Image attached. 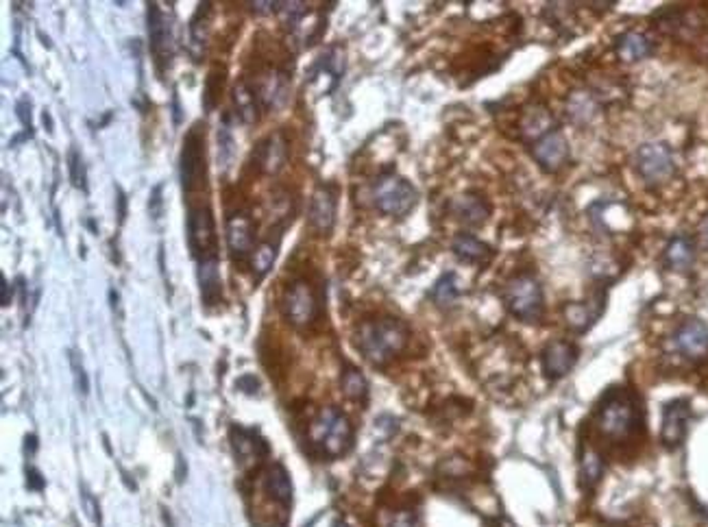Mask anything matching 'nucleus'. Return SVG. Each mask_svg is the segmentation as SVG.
Returning <instances> with one entry per match:
<instances>
[{
	"label": "nucleus",
	"instance_id": "1",
	"mask_svg": "<svg viewBox=\"0 0 708 527\" xmlns=\"http://www.w3.org/2000/svg\"><path fill=\"white\" fill-rule=\"evenodd\" d=\"M408 327L397 318L364 320L356 331V346L375 366H384L406 349Z\"/></svg>",
	"mask_w": 708,
	"mask_h": 527
},
{
	"label": "nucleus",
	"instance_id": "2",
	"mask_svg": "<svg viewBox=\"0 0 708 527\" xmlns=\"http://www.w3.org/2000/svg\"><path fill=\"white\" fill-rule=\"evenodd\" d=\"M308 436L310 443L325 458H340L351 447L353 427L349 418L342 412H338L336 407H323L310 423Z\"/></svg>",
	"mask_w": 708,
	"mask_h": 527
},
{
	"label": "nucleus",
	"instance_id": "3",
	"mask_svg": "<svg viewBox=\"0 0 708 527\" xmlns=\"http://www.w3.org/2000/svg\"><path fill=\"white\" fill-rule=\"evenodd\" d=\"M179 177H182L183 192L194 194L207 186V164H205V127L196 122L183 138L182 157H179Z\"/></svg>",
	"mask_w": 708,
	"mask_h": 527
},
{
	"label": "nucleus",
	"instance_id": "4",
	"mask_svg": "<svg viewBox=\"0 0 708 527\" xmlns=\"http://www.w3.org/2000/svg\"><path fill=\"white\" fill-rule=\"evenodd\" d=\"M370 199L381 214L399 219V216L410 214L418 200V192L408 179L399 175H381L370 188Z\"/></svg>",
	"mask_w": 708,
	"mask_h": 527
},
{
	"label": "nucleus",
	"instance_id": "5",
	"mask_svg": "<svg viewBox=\"0 0 708 527\" xmlns=\"http://www.w3.org/2000/svg\"><path fill=\"white\" fill-rule=\"evenodd\" d=\"M636 425V407L625 393L613 390L597 410V427L606 438L624 440Z\"/></svg>",
	"mask_w": 708,
	"mask_h": 527
},
{
	"label": "nucleus",
	"instance_id": "6",
	"mask_svg": "<svg viewBox=\"0 0 708 527\" xmlns=\"http://www.w3.org/2000/svg\"><path fill=\"white\" fill-rule=\"evenodd\" d=\"M504 301L512 314L526 323H536L543 314L541 284L532 275H516L506 284Z\"/></svg>",
	"mask_w": 708,
	"mask_h": 527
},
{
	"label": "nucleus",
	"instance_id": "7",
	"mask_svg": "<svg viewBox=\"0 0 708 527\" xmlns=\"http://www.w3.org/2000/svg\"><path fill=\"white\" fill-rule=\"evenodd\" d=\"M280 306L288 323L297 329L310 327L319 317V298L308 279L290 281L283 290Z\"/></svg>",
	"mask_w": 708,
	"mask_h": 527
},
{
	"label": "nucleus",
	"instance_id": "8",
	"mask_svg": "<svg viewBox=\"0 0 708 527\" xmlns=\"http://www.w3.org/2000/svg\"><path fill=\"white\" fill-rule=\"evenodd\" d=\"M214 214L207 203H190L188 208V247L196 259L216 255Z\"/></svg>",
	"mask_w": 708,
	"mask_h": 527
},
{
	"label": "nucleus",
	"instance_id": "9",
	"mask_svg": "<svg viewBox=\"0 0 708 527\" xmlns=\"http://www.w3.org/2000/svg\"><path fill=\"white\" fill-rule=\"evenodd\" d=\"M634 168L643 181L652 183V186L667 181V179L674 175L672 151L658 142L643 144L634 155Z\"/></svg>",
	"mask_w": 708,
	"mask_h": 527
},
{
	"label": "nucleus",
	"instance_id": "10",
	"mask_svg": "<svg viewBox=\"0 0 708 527\" xmlns=\"http://www.w3.org/2000/svg\"><path fill=\"white\" fill-rule=\"evenodd\" d=\"M258 96L261 112H275L280 107L286 105L288 94H290V81H288V73L283 70L269 66L266 70L258 73L255 83L251 85Z\"/></svg>",
	"mask_w": 708,
	"mask_h": 527
},
{
	"label": "nucleus",
	"instance_id": "11",
	"mask_svg": "<svg viewBox=\"0 0 708 527\" xmlns=\"http://www.w3.org/2000/svg\"><path fill=\"white\" fill-rule=\"evenodd\" d=\"M225 233L233 262L240 266L251 262V255L255 251V222L251 220V216L244 211H236V214L229 216Z\"/></svg>",
	"mask_w": 708,
	"mask_h": 527
},
{
	"label": "nucleus",
	"instance_id": "12",
	"mask_svg": "<svg viewBox=\"0 0 708 527\" xmlns=\"http://www.w3.org/2000/svg\"><path fill=\"white\" fill-rule=\"evenodd\" d=\"M146 24H149V40H151V51L155 55L157 68L163 70L166 63H171L172 55V29L168 23L166 14L162 12V7L157 3L146 5Z\"/></svg>",
	"mask_w": 708,
	"mask_h": 527
},
{
	"label": "nucleus",
	"instance_id": "13",
	"mask_svg": "<svg viewBox=\"0 0 708 527\" xmlns=\"http://www.w3.org/2000/svg\"><path fill=\"white\" fill-rule=\"evenodd\" d=\"M288 161V140L281 132L269 133L264 140H260L253 151L255 171L261 175H277Z\"/></svg>",
	"mask_w": 708,
	"mask_h": 527
},
{
	"label": "nucleus",
	"instance_id": "14",
	"mask_svg": "<svg viewBox=\"0 0 708 527\" xmlns=\"http://www.w3.org/2000/svg\"><path fill=\"white\" fill-rule=\"evenodd\" d=\"M672 345L680 356L689 357V360H700V357L708 356V325L697 318L684 320L675 329Z\"/></svg>",
	"mask_w": 708,
	"mask_h": 527
},
{
	"label": "nucleus",
	"instance_id": "15",
	"mask_svg": "<svg viewBox=\"0 0 708 527\" xmlns=\"http://www.w3.org/2000/svg\"><path fill=\"white\" fill-rule=\"evenodd\" d=\"M336 222V192L329 186H320L310 199L308 225L319 236H329Z\"/></svg>",
	"mask_w": 708,
	"mask_h": 527
},
{
	"label": "nucleus",
	"instance_id": "16",
	"mask_svg": "<svg viewBox=\"0 0 708 527\" xmlns=\"http://www.w3.org/2000/svg\"><path fill=\"white\" fill-rule=\"evenodd\" d=\"M689 404L686 401H672L663 410L661 440L667 449H675L686 436V425H689Z\"/></svg>",
	"mask_w": 708,
	"mask_h": 527
},
{
	"label": "nucleus",
	"instance_id": "17",
	"mask_svg": "<svg viewBox=\"0 0 708 527\" xmlns=\"http://www.w3.org/2000/svg\"><path fill=\"white\" fill-rule=\"evenodd\" d=\"M566 155H569V144H566L565 135L556 132V129L547 135H543V138L534 144V160L547 172L558 171L566 161Z\"/></svg>",
	"mask_w": 708,
	"mask_h": 527
},
{
	"label": "nucleus",
	"instance_id": "18",
	"mask_svg": "<svg viewBox=\"0 0 708 527\" xmlns=\"http://www.w3.org/2000/svg\"><path fill=\"white\" fill-rule=\"evenodd\" d=\"M575 346L566 340H554L543 351V373L549 379H560L571 373L575 364Z\"/></svg>",
	"mask_w": 708,
	"mask_h": 527
},
{
	"label": "nucleus",
	"instance_id": "19",
	"mask_svg": "<svg viewBox=\"0 0 708 527\" xmlns=\"http://www.w3.org/2000/svg\"><path fill=\"white\" fill-rule=\"evenodd\" d=\"M199 288H201V298L207 307H214L221 303L222 298V281H221V270H218V255H210V258L199 259Z\"/></svg>",
	"mask_w": 708,
	"mask_h": 527
},
{
	"label": "nucleus",
	"instance_id": "20",
	"mask_svg": "<svg viewBox=\"0 0 708 527\" xmlns=\"http://www.w3.org/2000/svg\"><path fill=\"white\" fill-rule=\"evenodd\" d=\"M488 203L479 194H462L451 203V214L456 216V220L465 222L468 227H479L484 225L488 219Z\"/></svg>",
	"mask_w": 708,
	"mask_h": 527
},
{
	"label": "nucleus",
	"instance_id": "21",
	"mask_svg": "<svg viewBox=\"0 0 708 527\" xmlns=\"http://www.w3.org/2000/svg\"><path fill=\"white\" fill-rule=\"evenodd\" d=\"M604 307V295L591 298L588 303H571L565 307V320L571 329L585 331L595 323V318L602 314Z\"/></svg>",
	"mask_w": 708,
	"mask_h": 527
},
{
	"label": "nucleus",
	"instance_id": "22",
	"mask_svg": "<svg viewBox=\"0 0 708 527\" xmlns=\"http://www.w3.org/2000/svg\"><path fill=\"white\" fill-rule=\"evenodd\" d=\"M451 251L456 253L457 259H462V262L467 264H484L488 262L490 255H493L488 244L477 240L471 233H457L454 242H451Z\"/></svg>",
	"mask_w": 708,
	"mask_h": 527
},
{
	"label": "nucleus",
	"instance_id": "23",
	"mask_svg": "<svg viewBox=\"0 0 708 527\" xmlns=\"http://www.w3.org/2000/svg\"><path fill=\"white\" fill-rule=\"evenodd\" d=\"M264 491L277 503L290 505L292 502V482L288 471L281 464H270L264 473Z\"/></svg>",
	"mask_w": 708,
	"mask_h": 527
},
{
	"label": "nucleus",
	"instance_id": "24",
	"mask_svg": "<svg viewBox=\"0 0 708 527\" xmlns=\"http://www.w3.org/2000/svg\"><path fill=\"white\" fill-rule=\"evenodd\" d=\"M233 105H236V113L242 122L253 124L260 121V112H261L260 101L247 79H240L236 88H233Z\"/></svg>",
	"mask_w": 708,
	"mask_h": 527
},
{
	"label": "nucleus",
	"instance_id": "25",
	"mask_svg": "<svg viewBox=\"0 0 708 527\" xmlns=\"http://www.w3.org/2000/svg\"><path fill=\"white\" fill-rule=\"evenodd\" d=\"M231 440H233V449H236V455L240 458V462L260 460L261 455L269 454V447H266L264 440L258 438V434L255 432H249V429L233 427Z\"/></svg>",
	"mask_w": 708,
	"mask_h": 527
},
{
	"label": "nucleus",
	"instance_id": "26",
	"mask_svg": "<svg viewBox=\"0 0 708 527\" xmlns=\"http://www.w3.org/2000/svg\"><path fill=\"white\" fill-rule=\"evenodd\" d=\"M695 262V244L689 236H675L667 244L664 264L672 270H689Z\"/></svg>",
	"mask_w": 708,
	"mask_h": 527
},
{
	"label": "nucleus",
	"instance_id": "27",
	"mask_svg": "<svg viewBox=\"0 0 708 527\" xmlns=\"http://www.w3.org/2000/svg\"><path fill=\"white\" fill-rule=\"evenodd\" d=\"M650 53L652 42L647 40V35L628 31V34L617 37V55L625 62H641V59L650 57Z\"/></svg>",
	"mask_w": 708,
	"mask_h": 527
},
{
	"label": "nucleus",
	"instance_id": "28",
	"mask_svg": "<svg viewBox=\"0 0 708 527\" xmlns=\"http://www.w3.org/2000/svg\"><path fill=\"white\" fill-rule=\"evenodd\" d=\"M552 124H554L552 113L545 110L543 105L530 107V110L523 113V121H521L523 133H526L527 138H538V140H541L543 135H547L549 132H554Z\"/></svg>",
	"mask_w": 708,
	"mask_h": 527
},
{
	"label": "nucleus",
	"instance_id": "29",
	"mask_svg": "<svg viewBox=\"0 0 708 527\" xmlns=\"http://www.w3.org/2000/svg\"><path fill=\"white\" fill-rule=\"evenodd\" d=\"M277 249H280V240H272V238H269V240L260 242L258 247H255L253 255H251V270H253V277L255 281H260L261 277H266V273L272 268V264H275V258H277Z\"/></svg>",
	"mask_w": 708,
	"mask_h": 527
},
{
	"label": "nucleus",
	"instance_id": "30",
	"mask_svg": "<svg viewBox=\"0 0 708 527\" xmlns=\"http://www.w3.org/2000/svg\"><path fill=\"white\" fill-rule=\"evenodd\" d=\"M225 81H227V70L225 66H214L210 70L205 79V88H203V107L205 112H214L221 102L222 90H225Z\"/></svg>",
	"mask_w": 708,
	"mask_h": 527
},
{
	"label": "nucleus",
	"instance_id": "31",
	"mask_svg": "<svg viewBox=\"0 0 708 527\" xmlns=\"http://www.w3.org/2000/svg\"><path fill=\"white\" fill-rule=\"evenodd\" d=\"M604 473V460L593 447H585L580 454V477L582 483L593 488Z\"/></svg>",
	"mask_w": 708,
	"mask_h": 527
},
{
	"label": "nucleus",
	"instance_id": "32",
	"mask_svg": "<svg viewBox=\"0 0 708 527\" xmlns=\"http://www.w3.org/2000/svg\"><path fill=\"white\" fill-rule=\"evenodd\" d=\"M210 15H211V3H201L196 14L190 20V42L192 46H203L207 40V29H210Z\"/></svg>",
	"mask_w": 708,
	"mask_h": 527
},
{
	"label": "nucleus",
	"instance_id": "33",
	"mask_svg": "<svg viewBox=\"0 0 708 527\" xmlns=\"http://www.w3.org/2000/svg\"><path fill=\"white\" fill-rule=\"evenodd\" d=\"M340 385H342V393H345L351 401H362L364 396H367V379H364V375L359 373L358 368L349 366L347 371L342 373Z\"/></svg>",
	"mask_w": 708,
	"mask_h": 527
},
{
	"label": "nucleus",
	"instance_id": "34",
	"mask_svg": "<svg viewBox=\"0 0 708 527\" xmlns=\"http://www.w3.org/2000/svg\"><path fill=\"white\" fill-rule=\"evenodd\" d=\"M593 112H595V102H593L591 96L586 92H577V94L571 96L569 101V116L577 122L591 121Z\"/></svg>",
	"mask_w": 708,
	"mask_h": 527
},
{
	"label": "nucleus",
	"instance_id": "35",
	"mask_svg": "<svg viewBox=\"0 0 708 527\" xmlns=\"http://www.w3.org/2000/svg\"><path fill=\"white\" fill-rule=\"evenodd\" d=\"M432 297L434 301L438 303V306H449V303L456 301L457 297V286H456V275L454 273H447L440 277L438 281H436L434 290H432Z\"/></svg>",
	"mask_w": 708,
	"mask_h": 527
},
{
	"label": "nucleus",
	"instance_id": "36",
	"mask_svg": "<svg viewBox=\"0 0 708 527\" xmlns=\"http://www.w3.org/2000/svg\"><path fill=\"white\" fill-rule=\"evenodd\" d=\"M233 153H236V149H233V138H231V132H229L227 116H225V124H222L221 132H218V166L221 168L231 166Z\"/></svg>",
	"mask_w": 708,
	"mask_h": 527
},
{
	"label": "nucleus",
	"instance_id": "37",
	"mask_svg": "<svg viewBox=\"0 0 708 527\" xmlns=\"http://www.w3.org/2000/svg\"><path fill=\"white\" fill-rule=\"evenodd\" d=\"M68 172H70V181H73V186L87 192L85 164H84V157H81V153L76 149H70V153H68Z\"/></svg>",
	"mask_w": 708,
	"mask_h": 527
},
{
	"label": "nucleus",
	"instance_id": "38",
	"mask_svg": "<svg viewBox=\"0 0 708 527\" xmlns=\"http://www.w3.org/2000/svg\"><path fill=\"white\" fill-rule=\"evenodd\" d=\"M70 368H73V377H74L76 393L85 396L87 393H90V379H87V373H85L84 362H81V357L76 356L74 351H70Z\"/></svg>",
	"mask_w": 708,
	"mask_h": 527
},
{
	"label": "nucleus",
	"instance_id": "39",
	"mask_svg": "<svg viewBox=\"0 0 708 527\" xmlns=\"http://www.w3.org/2000/svg\"><path fill=\"white\" fill-rule=\"evenodd\" d=\"M381 527H421L418 523V516L412 510H399V512H392L381 521Z\"/></svg>",
	"mask_w": 708,
	"mask_h": 527
},
{
	"label": "nucleus",
	"instance_id": "40",
	"mask_svg": "<svg viewBox=\"0 0 708 527\" xmlns=\"http://www.w3.org/2000/svg\"><path fill=\"white\" fill-rule=\"evenodd\" d=\"M15 116H18V121L22 122V127H25L26 135H33V121H31V101L29 99H20L18 102H15Z\"/></svg>",
	"mask_w": 708,
	"mask_h": 527
},
{
	"label": "nucleus",
	"instance_id": "41",
	"mask_svg": "<svg viewBox=\"0 0 708 527\" xmlns=\"http://www.w3.org/2000/svg\"><path fill=\"white\" fill-rule=\"evenodd\" d=\"M162 208H163V200H162V186H155L151 192V200H149V211L152 219H162Z\"/></svg>",
	"mask_w": 708,
	"mask_h": 527
},
{
	"label": "nucleus",
	"instance_id": "42",
	"mask_svg": "<svg viewBox=\"0 0 708 527\" xmlns=\"http://www.w3.org/2000/svg\"><path fill=\"white\" fill-rule=\"evenodd\" d=\"M81 497H84V505H85L87 516H90V519L94 521V523H101V508H98V503L94 502V497H92V494L85 493V491H84V494H81Z\"/></svg>",
	"mask_w": 708,
	"mask_h": 527
},
{
	"label": "nucleus",
	"instance_id": "43",
	"mask_svg": "<svg viewBox=\"0 0 708 527\" xmlns=\"http://www.w3.org/2000/svg\"><path fill=\"white\" fill-rule=\"evenodd\" d=\"M236 385H238L240 390H242V393L253 395V393H255V388H258V385H260V382L253 377V375H244V377H240V379H238Z\"/></svg>",
	"mask_w": 708,
	"mask_h": 527
},
{
	"label": "nucleus",
	"instance_id": "44",
	"mask_svg": "<svg viewBox=\"0 0 708 527\" xmlns=\"http://www.w3.org/2000/svg\"><path fill=\"white\" fill-rule=\"evenodd\" d=\"M26 486L33 488V491H42L44 488V477L40 475L37 469H26Z\"/></svg>",
	"mask_w": 708,
	"mask_h": 527
},
{
	"label": "nucleus",
	"instance_id": "45",
	"mask_svg": "<svg viewBox=\"0 0 708 527\" xmlns=\"http://www.w3.org/2000/svg\"><path fill=\"white\" fill-rule=\"evenodd\" d=\"M0 286H3V307H9L14 301V286L5 277H0Z\"/></svg>",
	"mask_w": 708,
	"mask_h": 527
},
{
	"label": "nucleus",
	"instance_id": "46",
	"mask_svg": "<svg viewBox=\"0 0 708 527\" xmlns=\"http://www.w3.org/2000/svg\"><path fill=\"white\" fill-rule=\"evenodd\" d=\"M116 194H118V220L124 222V219H127V197H124V192L120 188H116Z\"/></svg>",
	"mask_w": 708,
	"mask_h": 527
},
{
	"label": "nucleus",
	"instance_id": "47",
	"mask_svg": "<svg viewBox=\"0 0 708 527\" xmlns=\"http://www.w3.org/2000/svg\"><path fill=\"white\" fill-rule=\"evenodd\" d=\"M35 449H37V438L31 434V436L25 438V451L29 455H33V454H35Z\"/></svg>",
	"mask_w": 708,
	"mask_h": 527
},
{
	"label": "nucleus",
	"instance_id": "48",
	"mask_svg": "<svg viewBox=\"0 0 708 527\" xmlns=\"http://www.w3.org/2000/svg\"><path fill=\"white\" fill-rule=\"evenodd\" d=\"M42 121H44V124H46V129H48V132H53V121H51V113H48V112H44Z\"/></svg>",
	"mask_w": 708,
	"mask_h": 527
},
{
	"label": "nucleus",
	"instance_id": "49",
	"mask_svg": "<svg viewBox=\"0 0 708 527\" xmlns=\"http://www.w3.org/2000/svg\"><path fill=\"white\" fill-rule=\"evenodd\" d=\"M702 236H704V240L708 242V219L702 222Z\"/></svg>",
	"mask_w": 708,
	"mask_h": 527
},
{
	"label": "nucleus",
	"instance_id": "50",
	"mask_svg": "<svg viewBox=\"0 0 708 527\" xmlns=\"http://www.w3.org/2000/svg\"><path fill=\"white\" fill-rule=\"evenodd\" d=\"M261 527H275V525H261Z\"/></svg>",
	"mask_w": 708,
	"mask_h": 527
}]
</instances>
